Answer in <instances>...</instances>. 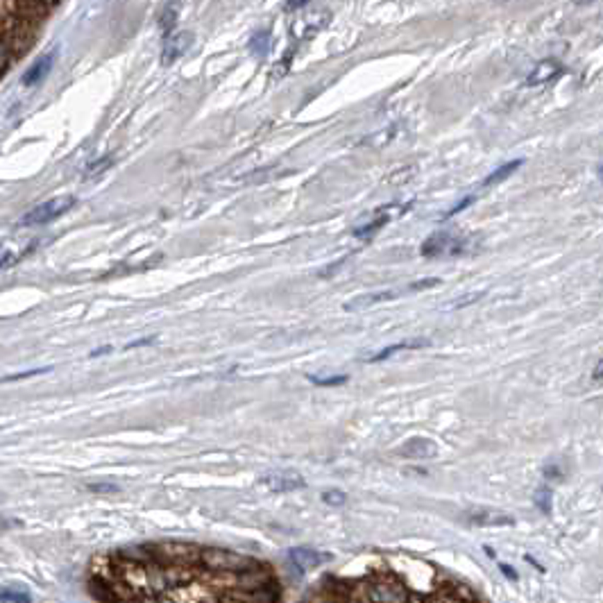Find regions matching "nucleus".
<instances>
[{
    "label": "nucleus",
    "mask_w": 603,
    "mask_h": 603,
    "mask_svg": "<svg viewBox=\"0 0 603 603\" xmlns=\"http://www.w3.org/2000/svg\"><path fill=\"white\" fill-rule=\"evenodd\" d=\"M576 5H587V3H592V0H574Z\"/></svg>",
    "instance_id": "473e14b6"
},
{
    "label": "nucleus",
    "mask_w": 603,
    "mask_h": 603,
    "mask_svg": "<svg viewBox=\"0 0 603 603\" xmlns=\"http://www.w3.org/2000/svg\"><path fill=\"white\" fill-rule=\"evenodd\" d=\"M91 492H118V486H114V483H89Z\"/></svg>",
    "instance_id": "b1692460"
},
{
    "label": "nucleus",
    "mask_w": 603,
    "mask_h": 603,
    "mask_svg": "<svg viewBox=\"0 0 603 603\" xmlns=\"http://www.w3.org/2000/svg\"><path fill=\"white\" fill-rule=\"evenodd\" d=\"M481 297H483V293H470L467 297H460V299H456V302H451V304H449V309L470 306V304H474V302H477V299H481Z\"/></svg>",
    "instance_id": "4be33fe9"
},
{
    "label": "nucleus",
    "mask_w": 603,
    "mask_h": 603,
    "mask_svg": "<svg viewBox=\"0 0 603 603\" xmlns=\"http://www.w3.org/2000/svg\"><path fill=\"white\" fill-rule=\"evenodd\" d=\"M263 486L270 492H293L306 486V481L299 477L297 472H275L263 477Z\"/></svg>",
    "instance_id": "20e7f679"
},
{
    "label": "nucleus",
    "mask_w": 603,
    "mask_h": 603,
    "mask_svg": "<svg viewBox=\"0 0 603 603\" xmlns=\"http://www.w3.org/2000/svg\"><path fill=\"white\" fill-rule=\"evenodd\" d=\"M177 14H179V3H177V0H175V3H168L166 9H164V14H161V20H159L161 30L172 32V28H175V23H177Z\"/></svg>",
    "instance_id": "4468645a"
},
{
    "label": "nucleus",
    "mask_w": 603,
    "mask_h": 603,
    "mask_svg": "<svg viewBox=\"0 0 603 603\" xmlns=\"http://www.w3.org/2000/svg\"><path fill=\"white\" fill-rule=\"evenodd\" d=\"M0 599H5L9 603H32L30 592L20 590V587H5L3 592H0Z\"/></svg>",
    "instance_id": "2eb2a0df"
},
{
    "label": "nucleus",
    "mask_w": 603,
    "mask_h": 603,
    "mask_svg": "<svg viewBox=\"0 0 603 603\" xmlns=\"http://www.w3.org/2000/svg\"><path fill=\"white\" fill-rule=\"evenodd\" d=\"M601 368H603V365H601V363H597V370H595V381H597V383L601 381Z\"/></svg>",
    "instance_id": "2f4dec72"
},
{
    "label": "nucleus",
    "mask_w": 603,
    "mask_h": 603,
    "mask_svg": "<svg viewBox=\"0 0 603 603\" xmlns=\"http://www.w3.org/2000/svg\"><path fill=\"white\" fill-rule=\"evenodd\" d=\"M472 202H474V198H472V196H470V198H467L465 202H458V204H456V207H454V209H451V211H449V213L445 215V218H451V215H456L458 211H462V209H467V207H470V204H472Z\"/></svg>",
    "instance_id": "a878e982"
},
{
    "label": "nucleus",
    "mask_w": 603,
    "mask_h": 603,
    "mask_svg": "<svg viewBox=\"0 0 603 603\" xmlns=\"http://www.w3.org/2000/svg\"><path fill=\"white\" fill-rule=\"evenodd\" d=\"M109 352H112V347H100V350L91 352V359H95V357H102V354H109Z\"/></svg>",
    "instance_id": "7c9ffc66"
},
{
    "label": "nucleus",
    "mask_w": 603,
    "mask_h": 603,
    "mask_svg": "<svg viewBox=\"0 0 603 603\" xmlns=\"http://www.w3.org/2000/svg\"><path fill=\"white\" fill-rule=\"evenodd\" d=\"M9 61H12V50H9L3 41H0V75H3L9 66Z\"/></svg>",
    "instance_id": "412c9836"
},
{
    "label": "nucleus",
    "mask_w": 603,
    "mask_h": 603,
    "mask_svg": "<svg viewBox=\"0 0 603 603\" xmlns=\"http://www.w3.org/2000/svg\"><path fill=\"white\" fill-rule=\"evenodd\" d=\"M39 3H46V5H52V3H57V0H39Z\"/></svg>",
    "instance_id": "72a5a7b5"
},
{
    "label": "nucleus",
    "mask_w": 603,
    "mask_h": 603,
    "mask_svg": "<svg viewBox=\"0 0 603 603\" xmlns=\"http://www.w3.org/2000/svg\"><path fill=\"white\" fill-rule=\"evenodd\" d=\"M193 43V35L186 30H179V32H168L166 39H164V52H161V64L164 66H170L172 61H177L184 52L191 48Z\"/></svg>",
    "instance_id": "7ed1b4c3"
},
{
    "label": "nucleus",
    "mask_w": 603,
    "mask_h": 603,
    "mask_svg": "<svg viewBox=\"0 0 603 603\" xmlns=\"http://www.w3.org/2000/svg\"><path fill=\"white\" fill-rule=\"evenodd\" d=\"M560 73V64L554 59H544L531 71V75L526 78V86H537V84H547L549 80H554Z\"/></svg>",
    "instance_id": "9d476101"
},
{
    "label": "nucleus",
    "mask_w": 603,
    "mask_h": 603,
    "mask_svg": "<svg viewBox=\"0 0 603 603\" xmlns=\"http://www.w3.org/2000/svg\"><path fill=\"white\" fill-rule=\"evenodd\" d=\"M309 0H288L286 3V9H297V7H302V5H306Z\"/></svg>",
    "instance_id": "cd10ccee"
},
{
    "label": "nucleus",
    "mask_w": 603,
    "mask_h": 603,
    "mask_svg": "<svg viewBox=\"0 0 603 603\" xmlns=\"http://www.w3.org/2000/svg\"><path fill=\"white\" fill-rule=\"evenodd\" d=\"M52 64H55V52H46V55H41L23 75H20V84H23L25 89L39 86L43 80L48 78V73L52 71Z\"/></svg>",
    "instance_id": "423d86ee"
},
{
    "label": "nucleus",
    "mask_w": 603,
    "mask_h": 603,
    "mask_svg": "<svg viewBox=\"0 0 603 603\" xmlns=\"http://www.w3.org/2000/svg\"><path fill=\"white\" fill-rule=\"evenodd\" d=\"M467 520L474 526H513L515 517L506 515L501 511H490V508H479V511H470Z\"/></svg>",
    "instance_id": "6e6552de"
},
{
    "label": "nucleus",
    "mask_w": 603,
    "mask_h": 603,
    "mask_svg": "<svg viewBox=\"0 0 603 603\" xmlns=\"http://www.w3.org/2000/svg\"><path fill=\"white\" fill-rule=\"evenodd\" d=\"M400 297L397 290H383V293H368V295H359L350 302H345V311H361V309H368L379 304V302H388V299H395Z\"/></svg>",
    "instance_id": "1a4fd4ad"
},
{
    "label": "nucleus",
    "mask_w": 603,
    "mask_h": 603,
    "mask_svg": "<svg viewBox=\"0 0 603 603\" xmlns=\"http://www.w3.org/2000/svg\"><path fill=\"white\" fill-rule=\"evenodd\" d=\"M462 247H465L462 239H458V236H454V234L440 232V234H434L431 239H426V241L422 243V254H424V256L460 254Z\"/></svg>",
    "instance_id": "f03ea898"
},
{
    "label": "nucleus",
    "mask_w": 603,
    "mask_h": 603,
    "mask_svg": "<svg viewBox=\"0 0 603 603\" xmlns=\"http://www.w3.org/2000/svg\"><path fill=\"white\" fill-rule=\"evenodd\" d=\"M390 218H393V209H383V211L376 213L374 220H370L368 225H363V227H359L357 232H354V236H357V239H372L376 232L390 222Z\"/></svg>",
    "instance_id": "f8f14e48"
},
{
    "label": "nucleus",
    "mask_w": 603,
    "mask_h": 603,
    "mask_svg": "<svg viewBox=\"0 0 603 603\" xmlns=\"http://www.w3.org/2000/svg\"><path fill=\"white\" fill-rule=\"evenodd\" d=\"M522 166V159H515V161H511V164H503L501 168H497L492 172V175H488L486 177V181H483V186H492V184H499V181H503L506 177L511 175V172H515L517 168Z\"/></svg>",
    "instance_id": "ddd939ff"
},
{
    "label": "nucleus",
    "mask_w": 603,
    "mask_h": 603,
    "mask_svg": "<svg viewBox=\"0 0 603 603\" xmlns=\"http://www.w3.org/2000/svg\"><path fill=\"white\" fill-rule=\"evenodd\" d=\"M426 345H429V340H424V338H419V340H404V342L390 345V347H383L379 354H372V357H368L365 361H368V363H379V361L390 359V357H395V354H400V352H404V350H417V347H426Z\"/></svg>",
    "instance_id": "9b49d317"
},
{
    "label": "nucleus",
    "mask_w": 603,
    "mask_h": 603,
    "mask_svg": "<svg viewBox=\"0 0 603 603\" xmlns=\"http://www.w3.org/2000/svg\"><path fill=\"white\" fill-rule=\"evenodd\" d=\"M549 499H551V494H549L547 490L537 492V494H535V506H537V508H540L542 513H549V511H551V506H549Z\"/></svg>",
    "instance_id": "5701e85b"
},
{
    "label": "nucleus",
    "mask_w": 603,
    "mask_h": 603,
    "mask_svg": "<svg viewBox=\"0 0 603 603\" xmlns=\"http://www.w3.org/2000/svg\"><path fill=\"white\" fill-rule=\"evenodd\" d=\"M153 340H155V338H143V340H136V342H129V345H127V350H132V347H141V345H150V342H153Z\"/></svg>",
    "instance_id": "c85d7f7f"
},
{
    "label": "nucleus",
    "mask_w": 603,
    "mask_h": 603,
    "mask_svg": "<svg viewBox=\"0 0 603 603\" xmlns=\"http://www.w3.org/2000/svg\"><path fill=\"white\" fill-rule=\"evenodd\" d=\"M288 558L293 560V565L299 569H311V567H320L322 563H329L333 560L331 554L325 551H316V549H309V547H297V549H290Z\"/></svg>",
    "instance_id": "0eeeda50"
},
{
    "label": "nucleus",
    "mask_w": 603,
    "mask_h": 603,
    "mask_svg": "<svg viewBox=\"0 0 603 603\" xmlns=\"http://www.w3.org/2000/svg\"><path fill=\"white\" fill-rule=\"evenodd\" d=\"M438 454V445L434 440L426 438H413L404 443L400 449H397V456L402 458H413V460H426V458H436Z\"/></svg>",
    "instance_id": "39448f33"
},
{
    "label": "nucleus",
    "mask_w": 603,
    "mask_h": 603,
    "mask_svg": "<svg viewBox=\"0 0 603 603\" xmlns=\"http://www.w3.org/2000/svg\"><path fill=\"white\" fill-rule=\"evenodd\" d=\"M544 474H547V479H558L560 470H558V467H551V465H549V467L544 470Z\"/></svg>",
    "instance_id": "c756f323"
},
{
    "label": "nucleus",
    "mask_w": 603,
    "mask_h": 603,
    "mask_svg": "<svg viewBox=\"0 0 603 603\" xmlns=\"http://www.w3.org/2000/svg\"><path fill=\"white\" fill-rule=\"evenodd\" d=\"M322 501H325L327 506H342L345 501H347V494L340 492V490H327L325 494H322Z\"/></svg>",
    "instance_id": "6ab92c4d"
},
{
    "label": "nucleus",
    "mask_w": 603,
    "mask_h": 603,
    "mask_svg": "<svg viewBox=\"0 0 603 603\" xmlns=\"http://www.w3.org/2000/svg\"><path fill=\"white\" fill-rule=\"evenodd\" d=\"M75 200L73 196H59V198H50L46 202L37 204L32 207L23 218H20V227H41V225H48L52 220L61 218L64 213H68L75 207Z\"/></svg>",
    "instance_id": "f257e3e1"
},
{
    "label": "nucleus",
    "mask_w": 603,
    "mask_h": 603,
    "mask_svg": "<svg viewBox=\"0 0 603 603\" xmlns=\"http://www.w3.org/2000/svg\"><path fill=\"white\" fill-rule=\"evenodd\" d=\"M347 379H350L347 374H338V376H325V379H322V376H316V374H309V381H311V383H316V386H322V388L340 386V383H345Z\"/></svg>",
    "instance_id": "dca6fc26"
},
{
    "label": "nucleus",
    "mask_w": 603,
    "mask_h": 603,
    "mask_svg": "<svg viewBox=\"0 0 603 603\" xmlns=\"http://www.w3.org/2000/svg\"><path fill=\"white\" fill-rule=\"evenodd\" d=\"M16 261H18V254L12 250V247L0 245V270H5V268L14 265Z\"/></svg>",
    "instance_id": "f3484780"
},
{
    "label": "nucleus",
    "mask_w": 603,
    "mask_h": 603,
    "mask_svg": "<svg viewBox=\"0 0 603 603\" xmlns=\"http://www.w3.org/2000/svg\"><path fill=\"white\" fill-rule=\"evenodd\" d=\"M438 284H440V279H422V282L408 286V290H422V288H431V286H438Z\"/></svg>",
    "instance_id": "393cba45"
},
{
    "label": "nucleus",
    "mask_w": 603,
    "mask_h": 603,
    "mask_svg": "<svg viewBox=\"0 0 603 603\" xmlns=\"http://www.w3.org/2000/svg\"><path fill=\"white\" fill-rule=\"evenodd\" d=\"M499 569H501V572H503L506 576H508L511 580H517V572H513V569H511V565H506V563H499Z\"/></svg>",
    "instance_id": "bb28decb"
},
{
    "label": "nucleus",
    "mask_w": 603,
    "mask_h": 603,
    "mask_svg": "<svg viewBox=\"0 0 603 603\" xmlns=\"http://www.w3.org/2000/svg\"><path fill=\"white\" fill-rule=\"evenodd\" d=\"M112 164H114V159L112 157H102V159H98L95 161V164H91L89 168H86V177H95V175H100V172H105L107 168H112Z\"/></svg>",
    "instance_id": "a211bd4d"
},
{
    "label": "nucleus",
    "mask_w": 603,
    "mask_h": 603,
    "mask_svg": "<svg viewBox=\"0 0 603 603\" xmlns=\"http://www.w3.org/2000/svg\"><path fill=\"white\" fill-rule=\"evenodd\" d=\"M52 368H35V370H28V372H18V374H9L5 376V381H20V379H30V376H37V374H46Z\"/></svg>",
    "instance_id": "aec40b11"
}]
</instances>
